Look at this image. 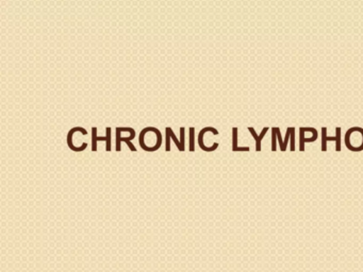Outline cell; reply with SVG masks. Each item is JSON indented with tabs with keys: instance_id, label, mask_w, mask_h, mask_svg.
I'll return each instance as SVG.
<instances>
[{
	"instance_id": "ba28073f",
	"label": "cell",
	"mask_w": 363,
	"mask_h": 272,
	"mask_svg": "<svg viewBox=\"0 0 363 272\" xmlns=\"http://www.w3.org/2000/svg\"><path fill=\"white\" fill-rule=\"evenodd\" d=\"M277 133H276V127L272 128V151L275 152L277 151Z\"/></svg>"
},
{
	"instance_id": "7c38bea8",
	"label": "cell",
	"mask_w": 363,
	"mask_h": 272,
	"mask_svg": "<svg viewBox=\"0 0 363 272\" xmlns=\"http://www.w3.org/2000/svg\"><path fill=\"white\" fill-rule=\"evenodd\" d=\"M276 133H277V140L279 142L280 151L284 148V140L281 137V132H280L279 128L276 127Z\"/></svg>"
},
{
	"instance_id": "52a82bcc",
	"label": "cell",
	"mask_w": 363,
	"mask_h": 272,
	"mask_svg": "<svg viewBox=\"0 0 363 272\" xmlns=\"http://www.w3.org/2000/svg\"><path fill=\"white\" fill-rule=\"evenodd\" d=\"M167 131L169 132V135H171L172 140H173V142H175L176 147H177L178 149H179V151H182V152H184L186 149H184V147L182 146V142L180 140H178V138L176 137L175 133H174L173 130H172V128L167 127Z\"/></svg>"
},
{
	"instance_id": "3957f363",
	"label": "cell",
	"mask_w": 363,
	"mask_h": 272,
	"mask_svg": "<svg viewBox=\"0 0 363 272\" xmlns=\"http://www.w3.org/2000/svg\"><path fill=\"white\" fill-rule=\"evenodd\" d=\"M207 132H212L214 135H218V131L213 127H206L199 132V144L201 147V150L205 151V152H213L216 149L218 148V142H214L213 146L207 147L205 144H203V136Z\"/></svg>"
},
{
	"instance_id": "8992f818",
	"label": "cell",
	"mask_w": 363,
	"mask_h": 272,
	"mask_svg": "<svg viewBox=\"0 0 363 272\" xmlns=\"http://www.w3.org/2000/svg\"><path fill=\"white\" fill-rule=\"evenodd\" d=\"M233 152H238V151H245V152H250V147H239L238 144V128H233Z\"/></svg>"
},
{
	"instance_id": "277c9868",
	"label": "cell",
	"mask_w": 363,
	"mask_h": 272,
	"mask_svg": "<svg viewBox=\"0 0 363 272\" xmlns=\"http://www.w3.org/2000/svg\"><path fill=\"white\" fill-rule=\"evenodd\" d=\"M123 132V128L122 127H118L116 128V150L118 151V152H121L122 151V146H121V144H122V142H125L127 144V146H128V148L130 149L131 151H137V148H135V146H133V142H131V140H133V138L135 137V133L131 134L129 137H122V135H121V133Z\"/></svg>"
},
{
	"instance_id": "4fadbf2b",
	"label": "cell",
	"mask_w": 363,
	"mask_h": 272,
	"mask_svg": "<svg viewBox=\"0 0 363 272\" xmlns=\"http://www.w3.org/2000/svg\"><path fill=\"white\" fill-rule=\"evenodd\" d=\"M291 148L290 150L295 151V131L292 132V134H291Z\"/></svg>"
},
{
	"instance_id": "8fae6325",
	"label": "cell",
	"mask_w": 363,
	"mask_h": 272,
	"mask_svg": "<svg viewBox=\"0 0 363 272\" xmlns=\"http://www.w3.org/2000/svg\"><path fill=\"white\" fill-rule=\"evenodd\" d=\"M165 135H167V144H165V151H171V135H169V132L165 129Z\"/></svg>"
},
{
	"instance_id": "9c48e42d",
	"label": "cell",
	"mask_w": 363,
	"mask_h": 272,
	"mask_svg": "<svg viewBox=\"0 0 363 272\" xmlns=\"http://www.w3.org/2000/svg\"><path fill=\"white\" fill-rule=\"evenodd\" d=\"M293 131H295V129L293 127H289L288 130H286V138H284V148H282L281 150L282 152H284V151L286 150V147H288L289 138L291 137V134H292Z\"/></svg>"
},
{
	"instance_id": "30bf717a",
	"label": "cell",
	"mask_w": 363,
	"mask_h": 272,
	"mask_svg": "<svg viewBox=\"0 0 363 272\" xmlns=\"http://www.w3.org/2000/svg\"><path fill=\"white\" fill-rule=\"evenodd\" d=\"M194 136H195V130L194 128H190V147H189V150L191 152L195 150V144H194Z\"/></svg>"
},
{
	"instance_id": "7a4b0ae2",
	"label": "cell",
	"mask_w": 363,
	"mask_h": 272,
	"mask_svg": "<svg viewBox=\"0 0 363 272\" xmlns=\"http://www.w3.org/2000/svg\"><path fill=\"white\" fill-rule=\"evenodd\" d=\"M106 133H107V135L105 136V137H99L97 136V128L93 127L92 128V151L93 152H95V151H97V142L99 140H103V142H107V144H106V151H108V152H110L111 151V128L107 127V129H106Z\"/></svg>"
},
{
	"instance_id": "6da1fadb",
	"label": "cell",
	"mask_w": 363,
	"mask_h": 272,
	"mask_svg": "<svg viewBox=\"0 0 363 272\" xmlns=\"http://www.w3.org/2000/svg\"><path fill=\"white\" fill-rule=\"evenodd\" d=\"M327 142H335V151L340 152L341 151V128H335V136L330 137L327 135V128H322V151L326 152Z\"/></svg>"
},
{
	"instance_id": "5b68a950",
	"label": "cell",
	"mask_w": 363,
	"mask_h": 272,
	"mask_svg": "<svg viewBox=\"0 0 363 272\" xmlns=\"http://www.w3.org/2000/svg\"><path fill=\"white\" fill-rule=\"evenodd\" d=\"M247 129L248 131L250 132V134H252V137H254L255 140H256L257 152H261V150H262V148H261V142H262V140L263 138H264L265 134H267V131H269V127L263 128L262 132H261L260 135H258V134L256 133V131H255L254 128L248 127Z\"/></svg>"
}]
</instances>
